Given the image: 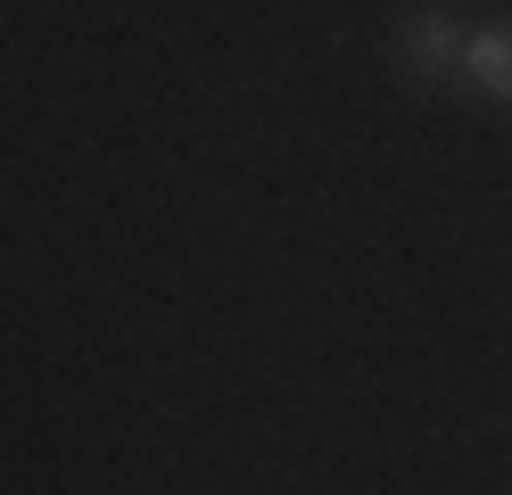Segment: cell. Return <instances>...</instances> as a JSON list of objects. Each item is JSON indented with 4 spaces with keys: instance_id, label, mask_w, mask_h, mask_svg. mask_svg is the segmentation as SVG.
<instances>
[{
    "instance_id": "obj_1",
    "label": "cell",
    "mask_w": 512,
    "mask_h": 495,
    "mask_svg": "<svg viewBox=\"0 0 512 495\" xmlns=\"http://www.w3.org/2000/svg\"><path fill=\"white\" fill-rule=\"evenodd\" d=\"M463 66H471V83H479V91L512 99V25H488V33L463 50Z\"/></svg>"
}]
</instances>
